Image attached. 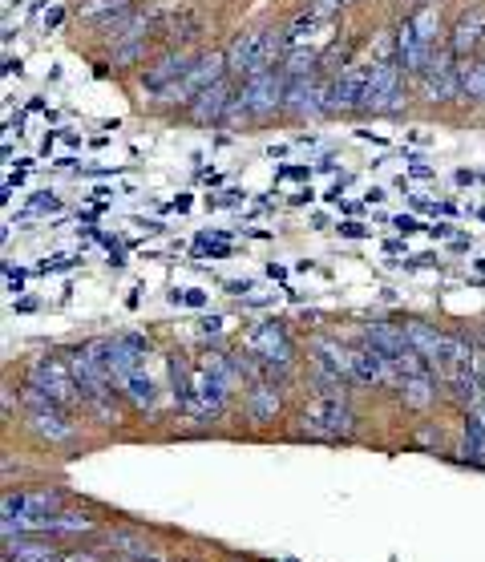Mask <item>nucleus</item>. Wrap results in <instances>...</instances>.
<instances>
[{"instance_id": "obj_1", "label": "nucleus", "mask_w": 485, "mask_h": 562, "mask_svg": "<svg viewBox=\"0 0 485 562\" xmlns=\"http://www.w3.org/2000/svg\"><path fill=\"white\" fill-rule=\"evenodd\" d=\"M283 98H287V77L279 69L255 73L247 81H239L235 102L227 110V126H251V122H267L275 114H283Z\"/></svg>"}, {"instance_id": "obj_2", "label": "nucleus", "mask_w": 485, "mask_h": 562, "mask_svg": "<svg viewBox=\"0 0 485 562\" xmlns=\"http://www.w3.org/2000/svg\"><path fill=\"white\" fill-rule=\"evenodd\" d=\"M227 73L235 81H247L255 73H267V69H279L283 61V29H247L239 33L227 49Z\"/></svg>"}, {"instance_id": "obj_3", "label": "nucleus", "mask_w": 485, "mask_h": 562, "mask_svg": "<svg viewBox=\"0 0 485 562\" xmlns=\"http://www.w3.org/2000/svg\"><path fill=\"white\" fill-rule=\"evenodd\" d=\"M223 77H231V73H227V53H219V49L199 53V57H194V65H190V73H186L178 85H170L162 98H154V110H186L203 89L219 85Z\"/></svg>"}, {"instance_id": "obj_4", "label": "nucleus", "mask_w": 485, "mask_h": 562, "mask_svg": "<svg viewBox=\"0 0 485 562\" xmlns=\"http://www.w3.org/2000/svg\"><path fill=\"white\" fill-rule=\"evenodd\" d=\"M356 425L352 417V405L344 393H320L304 413H300V433L316 437V441H336V437H348Z\"/></svg>"}, {"instance_id": "obj_5", "label": "nucleus", "mask_w": 485, "mask_h": 562, "mask_svg": "<svg viewBox=\"0 0 485 562\" xmlns=\"http://www.w3.org/2000/svg\"><path fill=\"white\" fill-rule=\"evenodd\" d=\"M401 106H405V69L397 65V57H384L372 65L360 114H401Z\"/></svg>"}, {"instance_id": "obj_6", "label": "nucleus", "mask_w": 485, "mask_h": 562, "mask_svg": "<svg viewBox=\"0 0 485 562\" xmlns=\"http://www.w3.org/2000/svg\"><path fill=\"white\" fill-rule=\"evenodd\" d=\"M457 69H461V61L453 57V49H449V45H445V49L437 45V49H433V57H429V65H425V73L417 77L421 98H425V102H433V106H437V102H441V106H445V102H457V98H461Z\"/></svg>"}, {"instance_id": "obj_7", "label": "nucleus", "mask_w": 485, "mask_h": 562, "mask_svg": "<svg viewBox=\"0 0 485 562\" xmlns=\"http://www.w3.org/2000/svg\"><path fill=\"white\" fill-rule=\"evenodd\" d=\"M25 417H29V429L45 441H65L73 437V421H69V409L57 405L53 397H45L37 385H25Z\"/></svg>"}, {"instance_id": "obj_8", "label": "nucleus", "mask_w": 485, "mask_h": 562, "mask_svg": "<svg viewBox=\"0 0 485 562\" xmlns=\"http://www.w3.org/2000/svg\"><path fill=\"white\" fill-rule=\"evenodd\" d=\"M29 385H37L45 397H53V401L65 405V409L85 405V401H81V389H77V381H73V372H69V364L57 360V356H37V360L29 364Z\"/></svg>"}, {"instance_id": "obj_9", "label": "nucleus", "mask_w": 485, "mask_h": 562, "mask_svg": "<svg viewBox=\"0 0 485 562\" xmlns=\"http://www.w3.org/2000/svg\"><path fill=\"white\" fill-rule=\"evenodd\" d=\"M312 368L324 381L320 393H344V381H352V352L340 340L320 336V340H312Z\"/></svg>"}, {"instance_id": "obj_10", "label": "nucleus", "mask_w": 485, "mask_h": 562, "mask_svg": "<svg viewBox=\"0 0 485 562\" xmlns=\"http://www.w3.org/2000/svg\"><path fill=\"white\" fill-rule=\"evenodd\" d=\"M194 57H199V53H190V49H162V57H154V61L142 69V89H146V98H162V93H166L170 85H178V81L190 73Z\"/></svg>"}, {"instance_id": "obj_11", "label": "nucleus", "mask_w": 485, "mask_h": 562, "mask_svg": "<svg viewBox=\"0 0 485 562\" xmlns=\"http://www.w3.org/2000/svg\"><path fill=\"white\" fill-rule=\"evenodd\" d=\"M372 65L376 61L352 57V65L332 77V114H360L364 110V89H368Z\"/></svg>"}, {"instance_id": "obj_12", "label": "nucleus", "mask_w": 485, "mask_h": 562, "mask_svg": "<svg viewBox=\"0 0 485 562\" xmlns=\"http://www.w3.org/2000/svg\"><path fill=\"white\" fill-rule=\"evenodd\" d=\"M203 33H207V17H203V9L182 5V9H170V17L162 21L154 45H162V49H190Z\"/></svg>"}, {"instance_id": "obj_13", "label": "nucleus", "mask_w": 485, "mask_h": 562, "mask_svg": "<svg viewBox=\"0 0 485 562\" xmlns=\"http://www.w3.org/2000/svg\"><path fill=\"white\" fill-rule=\"evenodd\" d=\"M235 89H239V81H235V77H223L219 85L203 89L199 98L186 106V118H190L194 126H219V122H227V110H231V102H235Z\"/></svg>"}, {"instance_id": "obj_14", "label": "nucleus", "mask_w": 485, "mask_h": 562, "mask_svg": "<svg viewBox=\"0 0 485 562\" xmlns=\"http://www.w3.org/2000/svg\"><path fill=\"white\" fill-rule=\"evenodd\" d=\"M251 352L267 364V368H291V336L283 328V320H263L255 332H251Z\"/></svg>"}, {"instance_id": "obj_15", "label": "nucleus", "mask_w": 485, "mask_h": 562, "mask_svg": "<svg viewBox=\"0 0 485 562\" xmlns=\"http://www.w3.org/2000/svg\"><path fill=\"white\" fill-rule=\"evenodd\" d=\"M393 57H397V65L405 69V77H421V73H425V65H429L433 49L417 37L413 17L397 21V29H393Z\"/></svg>"}, {"instance_id": "obj_16", "label": "nucleus", "mask_w": 485, "mask_h": 562, "mask_svg": "<svg viewBox=\"0 0 485 562\" xmlns=\"http://www.w3.org/2000/svg\"><path fill=\"white\" fill-rule=\"evenodd\" d=\"M332 37V17H320L316 9H304L300 17H291L283 25V53L291 49H316V41Z\"/></svg>"}, {"instance_id": "obj_17", "label": "nucleus", "mask_w": 485, "mask_h": 562, "mask_svg": "<svg viewBox=\"0 0 485 562\" xmlns=\"http://www.w3.org/2000/svg\"><path fill=\"white\" fill-rule=\"evenodd\" d=\"M481 45H485V5H473V9H465V13L453 21V29H449V49H453L457 61H469V57H477Z\"/></svg>"}, {"instance_id": "obj_18", "label": "nucleus", "mask_w": 485, "mask_h": 562, "mask_svg": "<svg viewBox=\"0 0 485 562\" xmlns=\"http://www.w3.org/2000/svg\"><path fill=\"white\" fill-rule=\"evenodd\" d=\"M57 506H61V494H53V490H21V494L0 498L5 522L9 518H49V514H57Z\"/></svg>"}, {"instance_id": "obj_19", "label": "nucleus", "mask_w": 485, "mask_h": 562, "mask_svg": "<svg viewBox=\"0 0 485 562\" xmlns=\"http://www.w3.org/2000/svg\"><path fill=\"white\" fill-rule=\"evenodd\" d=\"M364 340H368L372 348H380L388 360H401V356L413 348L405 324H393V320H372V324L364 328Z\"/></svg>"}, {"instance_id": "obj_20", "label": "nucleus", "mask_w": 485, "mask_h": 562, "mask_svg": "<svg viewBox=\"0 0 485 562\" xmlns=\"http://www.w3.org/2000/svg\"><path fill=\"white\" fill-rule=\"evenodd\" d=\"M243 409H247V417L255 421V425H267V421H275V413H279V393H275V385L263 377V381H251V389H247V397H243Z\"/></svg>"}, {"instance_id": "obj_21", "label": "nucleus", "mask_w": 485, "mask_h": 562, "mask_svg": "<svg viewBox=\"0 0 485 562\" xmlns=\"http://www.w3.org/2000/svg\"><path fill=\"white\" fill-rule=\"evenodd\" d=\"M405 332H409L413 352H421L433 368H441V356H445V332H437V328H433V324H425V320H409V324H405Z\"/></svg>"}, {"instance_id": "obj_22", "label": "nucleus", "mask_w": 485, "mask_h": 562, "mask_svg": "<svg viewBox=\"0 0 485 562\" xmlns=\"http://www.w3.org/2000/svg\"><path fill=\"white\" fill-rule=\"evenodd\" d=\"M130 9H138V0H81V17L89 21V25H97V33H102L106 25H114L122 13H130Z\"/></svg>"}, {"instance_id": "obj_23", "label": "nucleus", "mask_w": 485, "mask_h": 562, "mask_svg": "<svg viewBox=\"0 0 485 562\" xmlns=\"http://www.w3.org/2000/svg\"><path fill=\"white\" fill-rule=\"evenodd\" d=\"M457 85H461V102H485V61L481 57H469L461 61L457 69Z\"/></svg>"}, {"instance_id": "obj_24", "label": "nucleus", "mask_w": 485, "mask_h": 562, "mask_svg": "<svg viewBox=\"0 0 485 562\" xmlns=\"http://www.w3.org/2000/svg\"><path fill=\"white\" fill-rule=\"evenodd\" d=\"M65 554L53 550L49 542H33V538H9V562H61Z\"/></svg>"}, {"instance_id": "obj_25", "label": "nucleus", "mask_w": 485, "mask_h": 562, "mask_svg": "<svg viewBox=\"0 0 485 562\" xmlns=\"http://www.w3.org/2000/svg\"><path fill=\"white\" fill-rule=\"evenodd\" d=\"M413 25H417V37L429 49H437V41H441V9L437 5H417L413 9Z\"/></svg>"}, {"instance_id": "obj_26", "label": "nucleus", "mask_w": 485, "mask_h": 562, "mask_svg": "<svg viewBox=\"0 0 485 562\" xmlns=\"http://www.w3.org/2000/svg\"><path fill=\"white\" fill-rule=\"evenodd\" d=\"M465 461H473V465L485 470V421L477 413L465 417Z\"/></svg>"}, {"instance_id": "obj_27", "label": "nucleus", "mask_w": 485, "mask_h": 562, "mask_svg": "<svg viewBox=\"0 0 485 562\" xmlns=\"http://www.w3.org/2000/svg\"><path fill=\"white\" fill-rule=\"evenodd\" d=\"M122 393H126L138 409H150V405H154V381H150V372H146V368H138L134 377L122 385Z\"/></svg>"}, {"instance_id": "obj_28", "label": "nucleus", "mask_w": 485, "mask_h": 562, "mask_svg": "<svg viewBox=\"0 0 485 562\" xmlns=\"http://www.w3.org/2000/svg\"><path fill=\"white\" fill-rule=\"evenodd\" d=\"M154 41H122V45H114V57H110V65L114 69H130L134 61H142L146 57V49H150Z\"/></svg>"}, {"instance_id": "obj_29", "label": "nucleus", "mask_w": 485, "mask_h": 562, "mask_svg": "<svg viewBox=\"0 0 485 562\" xmlns=\"http://www.w3.org/2000/svg\"><path fill=\"white\" fill-rule=\"evenodd\" d=\"M45 211H61V199L53 191H37L29 199V215H45Z\"/></svg>"}, {"instance_id": "obj_30", "label": "nucleus", "mask_w": 485, "mask_h": 562, "mask_svg": "<svg viewBox=\"0 0 485 562\" xmlns=\"http://www.w3.org/2000/svg\"><path fill=\"white\" fill-rule=\"evenodd\" d=\"M352 5H356V0H312L308 9H316L320 17H332V21H336V17H340L344 9H352Z\"/></svg>"}, {"instance_id": "obj_31", "label": "nucleus", "mask_w": 485, "mask_h": 562, "mask_svg": "<svg viewBox=\"0 0 485 562\" xmlns=\"http://www.w3.org/2000/svg\"><path fill=\"white\" fill-rule=\"evenodd\" d=\"M243 199H247L243 191H223L219 199H211V195H207V207H239Z\"/></svg>"}, {"instance_id": "obj_32", "label": "nucleus", "mask_w": 485, "mask_h": 562, "mask_svg": "<svg viewBox=\"0 0 485 562\" xmlns=\"http://www.w3.org/2000/svg\"><path fill=\"white\" fill-rule=\"evenodd\" d=\"M312 170L316 166H279L275 178H312Z\"/></svg>"}, {"instance_id": "obj_33", "label": "nucleus", "mask_w": 485, "mask_h": 562, "mask_svg": "<svg viewBox=\"0 0 485 562\" xmlns=\"http://www.w3.org/2000/svg\"><path fill=\"white\" fill-rule=\"evenodd\" d=\"M182 304H186V308H207V292L186 288V292H182Z\"/></svg>"}, {"instance_id": "obj_34", "label": "nucleus", "mask_w": 485, "mask_h": 562, "mask_svg": "<svg viewBox=\"0 0 485 562\" xmlns=\"http://www.w3.org/2000/svg\"><path fill=\"white\" fill-rule=\"evenodd\" d=\"M73 263H77L73 255H53V259L41 263V271H65V267H73Z\"/></svg>"}, {"instance_id": "obj_35", "label": "nucleus", "mask_w": 485, "mask_h": 562, "mask_svg": "<svg viewBox=\"0 0 485 562\" xmlns=\"http://www.w3.org/2000/svg\"><path fill=\"white\" fill-rule=\"evenodd\" d=\"M5 284H9V292H21V288H25V271H21V267H17V271L5 267Z\"/></svg>"}, {"instance_id": "obj_36", "label": "nucleus", "mask_w": 485, "mask_h": 562, "mask_svg": "<svg viewBox=\"0 0 485 562\" xmlns=\"http://www.w3.org/2000/svg\"><path fill=\"white\" fill-rule=\"evenodd\" d=\"M409 174H413V178H433V166H429L425 158H409Z\"/></svg>"}, {"instance_id": "obj_37", "label": "nucleus", "mask_w": 485, "mask_h": 562, "mask_svg": "<svg viewBox=\"0 0 485 562\" xmlns=\"http://www.w3.org/2000/svg\"><path fill=\"white\" fill-rule=\"evenodd\" d=\"M340 235H344V239H364L368 231H364V223H356V219H348V223H340Z\"/></svg>"}, {"instance_id": "obj_38", "label": "nucleus", "mask_w": 485, "mask_h": 562, "mask_svg": "<svg viewBox=\"0 0 485 562\" xmlns=\"http://www.w3.org/2000/svg\"><path fill=\"white\" fill-rule=\"evenodd\" d=\"M393 227H397V231H405V235H413V231H421V223H417L413 215H397V219H393Z\"/></svg>"}, {"instance_id": "obj_39", "label": "nucleus", "mask_w": 485, "mask_h": 562, "mask_svg": "<svg viewBox=\"0 0 485 562\" xmlns=\"http://www.w3.org/2000/svg\"><path fill=\"white\" fill-rule=\"evenodd\" d=\"M199 328H203L207 336H219V332H223V316H203Z\"/></svg>"}, {"instance_id": "obj_40", "label": "nucleus", "mask_w": 485, "mask_h": 562, "mask_svg": "<svg viewBox=\"0 0 485 562\" xmlns=\"http://www.w3.org/2000/svg\"><path fill=\"white\" fill-rule=\"evenodd\" d=\"M61 21H65V9H61V5H53V9L45 13V29H61Z\"/></svg>"}, {"instance_id": "obj_41", "label": "nucleus", "mask_w": 485, "mask_h": 562, "mask_svg": "<svg viewBox=\"0 0 485 562\" xmlns=\"http://www.w3.org/2000/svg\"><path fill=\"white\" fill-rule=\"evenodd\" d=\"M384 199H388L384 186H368V191H364V203H384Z\"/></svg>"}, {"instance_id": "obj_42", "label": "nucleus", "mask_w": 485, "mask_h": 562, "mask_svg": "<svg viewBox=\"0 0 485 562\" xmlns=\"http://www.w3.org/2000/svg\"><path fill=\"white\" fill-rule=\"evenodd\" d=\"M425 231H429L433 239H449V235H453V227H449V223H433V227H425Z\"/></svg>"}, {"instance_id": "obj_43", "label": "nucleus", "mask_w": 485, "mask_h": 562, "mask_svg": "<svg viewBox=\"0 0 485 562\" xmlns=\"http://www.w3.org/2000/svg\"><path fill=\"white\" fill-rule=\"evenodd\" d=\"M227 292H231V296H243V292H251V284H247V279H231Z\"/></svg>"}, {"instance_id": "obj_44", "label": "nucleus", "mask_w": 485, "mask_h": 562, "mask_svg": "<svg viewBox=\"0 0 485 562\" xmlns=\"http://www.w3.org/2000/svg\"><path fill=\"white\" fill-rule=\"evenodd\" d=\"M453 178H457V186H473V182H477V174H473V170H457Z\"/></svg>"}, {"instance_id": "obj_45", "label": "nucleus", "mask_w": 485, "mask_h": 562, "mask_svg": "<svg viewBox=\"0 0 485 562\" xmlns=\"http://www.w3.org/2000/svg\"><path fill=\"white\" fill-rule=\"evenodd\" d=\"M190 207H194V199H190V195H178V199H174V211H178V215H186Z\"/></svg>"}, {"instance_id": "obj_46", "label": "nucleus", "mask_w": 485, "mask_h": 562, "mask_svg": "<svg viewBox=\"0 0 485 562\" xmlns=\"http://www.w3.org/2000/svg\"><path fill=\"white\" fill-rule=\"evenodd\" d=\"M267 275H271V279H287V267H283V263H267Z\"/></svg>"}, {"instance_id": "obj_47", "label": "nucleus", "mask_w": 485, "mask_h": 562, "mask_svg": "<svg viewBox=\"0 0 485 562\" xmlns=\"http://www.w3.org/2000/svg\"><path fill=\"white\" fill-rule=\"evenodd\" d=\"M312 199H316V195H312V186H304L300 195H291V203H312Z\"/></svg>"}, {"instance_id": "obj_48", "label": "nucleus", "mask_w": 485, "mask_h": 562, "mask_svg": "<svg viewBox=\"0 0 485 562\" xmlns=\"http://www.w3.org/2000/svg\"><path fill=\"white\" fill-rule=\"evenodd\" d=\"M433 215H457V207L453 203H433Z\"/></svg>"}, {"instance_id": "obj_49", "label": "nucleus", "mask_w": 485, "mask_h": 562, "mask_svg": "<svg viewBox=\"0 0 485 562\" xmlns=\"http://www.w3.org/2000/svg\"><path fill=\"white\" fill-rule=\"evenodd\" d=\"M13 186H25V170H17V174H9V191Z\"/></svg>"}, {"instance_id": "obj_50", "label": "nucleus", "mask_w": 485, "mask_h": 562, "mask_svg": "<svg viewBox=\"0 0 485 562\" xmlns=\"http://www.w3.org/2000/svg\"><path fill=\"white\" fill-rule=\"evenodd\" d=\"M477 377H481V385H485V356L477 360Z\"/></svg>"}, {"instance_id": "obj_51", "label": "nucleus", "mask_w": 485, "mask_h": 562, "mask_svg": "<svg viewBox=\"0 0 485 562\" xmlns=\"http://www.w3.org/2000/svg\"><path fill=\"white\" fill-rule=\"evenodd\" d=\"M409 5H413V9H417V5H433V0H409Z\"/></svg>"}, {"instance_id": "obj_52", "label": "nucleus", "mask_w": 485, "mask_h": 562, "mask_svg": "<svg viewBox=\"0 0 485 562\" xmlns=\"http://www.w3.org/2000/svg\"><path fill=\"white\" fill-rule=\"evenodd\" d=\"M477 417H481V421H485V401H481V405H477Z\"/></svg>"}, {"instance_id": "obj_53", "label": "nucleus", "mask_w": 485, "mask_h": 562, "mask_svg": "<svg viewBox=\"0 0 485 562\" xmlns=\"http://www.w3.org/2000/svg\"><path fill=\"white\" fill-rule=\"evenodd\" d=\"M481 219H485V211H481Z\"/></svg>"}]
</instances>
